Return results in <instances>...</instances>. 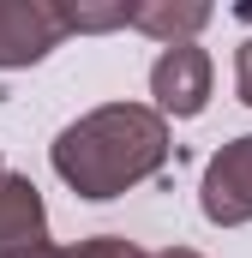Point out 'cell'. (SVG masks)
<instances>
[{"label": "cell", "instance_id": "8fae6325", "mask_svg": "<svg viewBox=\"0 0 252 258\" xmlns=\"http://www.w3.org/2000/svg\"><path fill=\"white\" fill-rule=\"evenodd\" d=\"M156 258H204V252H192V246H168V252H156Z\"/></svg>", "mask_w": 252, "mask_h": 258}, {"label": "cell", "instance_id": "8992f818", "mask_svg": "<svg viewBox=\"0 0 252 258\" xmlns=\"http://www.w3.org/2000/svg\"><path fill=\"white\" fill-rule=\"evenodd\" d=\"M210 18H216V12H210L204 0H126V24L144 30V36H156L162 48L192 42Z\"/></svg>", "mask_w": 252, "mask_h": 258}, {"label": "cell", "instance_id": "7a4b0ae2", "mask_svg": "<svg viewBox=\"0 0 252 258\" xmlns=\"http://www.w3.org/2000/svg\"><path fill=\"white\" fill-rule=\"evenodd\" d=\"M198 210H204V222H216V228H240V222H252V132L228 138V144L204 162Z\"/></svg>", "mask_w": 252, "mask_h": 258}, {"label": "cell", "instance_id": "277c9868", "mask_svg": "<svg viewBox=\"0 0 252 258\" xmlns=\"http://www.w3.org/2000/svg\"><path fill=\"white\" fill-rule=\"evenodd\" d=\"M60 42H66V24L54 0H0V72L36 66Z\"/></svg>", "mask_w": 252, "mask_h": 258}, {"label": "cell", "instance_id": "5b68a950", "mask_svg": "<svg viewBox=\"0 0 252 258\" xmlns=\"http://www.w3.org/2000/svg\"><path fill=\"white\" fill-rule=\"evenodd\" d=\"M18 246H48V210L30 174L0 168V252H18Z\"/></svg>", "mask_w": 252, "mask_h": 258}, {"label": "cell", "instance_id": "ba28073f", "mask_svg": "<svg viewBox=\"0 0 252 258\" xmlns=\"http://www.w3.org/2000/svg\"><path fill=\"white\" fill-rule=\"evenodd\" d=\"M60 258H150L138 240H120V234H90L78 246H60Z\"/></svg>", "mask_w": 252, "mask_h": 258}, {"label": "cell", "instance_id": "6da1fadb", "mask_svg": "<svg viewBox=\"0 0 252 258\" xmlns=\"http://www.w3.org/2000/svg\"><path fill=\"white\" fill-rule=\"evenodd\" d=\"M168 120L144 102H102L90 114H78L72 126L54 138L48 162L66 186L90 204L120 198L132 186H144L150 174H162L168 162Z\"/></svg>", "mask_w": 252, "mask_h": 258}, {"label": "cell", "instance_id": "30bf717a", "mask_svg": "<svg viewBox=\"0 0 252 258\" xmlns=\"http://www.w3.org/2000/svg\"><path fill=\"white\" fill-rule=\"evenodd\" d=\"M0 258H60V246H18V252H0Z\"/></svg>", "mask_w": 252, "mask_h": 258}, {"label": "cell", "instance_id": "3957f363", "mask_svg": "<svg viewBox=\"0 0 252 258\" xmlns=\"http://www.w3.org/2000/svg\"><path fill=\"white\" fill-rule=\"evenodd\" d=\"M210 78H216V66L210 54L198 48V42H174V48H162L156 66H150V96H156V114L168 120H192V114H204V102H210Z\"/></svg>", "mask_w": 252, "mask_h": 258}, {"label": "cell", "instance_id": "9c48e42d", "mask_svg": "<svg viewBox=\"0 0 252 258\" xmlns=\"http://www.w3.org/2000/svg\"><path fill=\"white\" fill-rule=\"evenodd\" d=\"M234 90H240V102L252 108V36L240 42V54H234Z\"/></svg>", "mask_w": 252, "mask_h": 258}, {"label": "cell", "instance_id": "52a82bcc", "mask_svg": "<svg viewBox=\"0 0 252 258\" xmlns=\"http://www.w3.org/2000/svg\"><path fill=\"white\" fill-rule=\"evenodd\" d=\"M60 6V24L66 36H102V30H120L126 24V0H54Z\"/></svg>", "mask_w": 252, "mask_h": 258}]
</instances>
